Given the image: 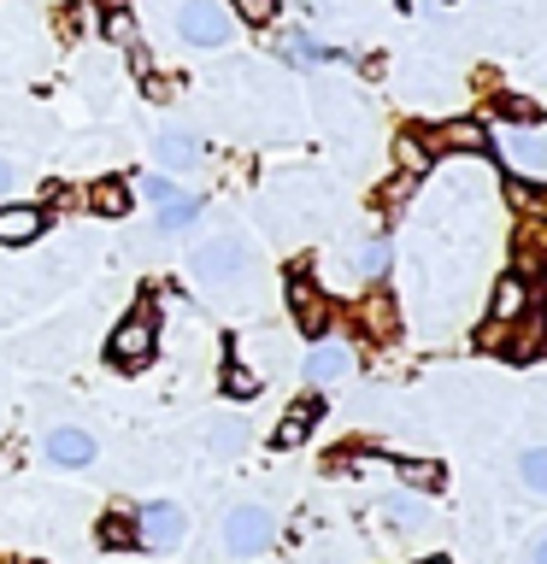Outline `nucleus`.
Returning <instances> with one entry per match:
<instances>
[{
  "label": "nucleus",
  "instance_id": "obj_25",
  "mask_svg": "<svg viewBox=\"0 0 547 564\" xmlns=\"http://www.w3.org/2000/svg\"><path fill=\"white\" fill-rule=\"evenodd\" d=\"M360 317H365L371 335H395V300H388V294H371L360 306Z\"/></svg>",
  "mask_w": 547,
  "mask_h": 564
},
{
  "label": "nucleus",
  "instance_id": "obj_36",
  "mask_svg": "<svg viewBox=\"0 0 547 564\" xmlns=\"http://www.w3.org/2000/svg\"><path fill=\"white\" fill-rule=\"evenodd\" d=\"M400 7H406V0H400Z\"/></svg>",
  "mask_w": 547,
  "mask_h": 564
},
{
  "label": "nucleus",
  "instance_id": "obj_31",
  "mask_svg": "<svg viewBox=\"0 0 547 564\" xmlns=\"http://www.w3.org/2000/svg\"><path fill=\"white\" fill-rule=\"evenodd\" d=\"M141 83H148V100H171V95H176V83H171V77H153V70H148Z\"/></svg>",
  "mask_w": 547,
  "mask_h": 564
},
{
  "label": "nucleus",
  "instance_id": "obj_12",
  "mask_svg": "<svg viewBox=\"0 0 547 564\" xmlns=\"http://www.w3.org/2000/svg\"><path fill=\"white\" fill-rule=\"evenodd\" d=\"M541 341H547V312H541V300H529V312L518 317V335H506L501 347L512 352V359H536Z\"/></svg>",
  "mask_w": 547,
  "mask_h": 564
},
{
  "label": "nucleus",
  "instance_id": "obj_21",
  "mask_svg": "<svg viewBox=\"0 0 547 564\" xmlns=\"http://www.w3.org/2000/svg\"><path fill=\"white\" fill-rule=\"evenodd\" d=\"M518 264H529V271H541V264H547V224H541V218L524 224V236H518Z\"/></svg>",
  "mask_w": 547,
  "mask_h": 564
},
{
  "label": "nucleus",
  "instance_id": "obj_35",
  "mask_svg": "<svg viewBox=\"0 0 547 564\" xmlns=\"http://www.w3.org/2000/svg\"><path fill=\"white\" fill-rule=\"evenodd\" d=\"M430 564H448V558H430Z\"/></svg>",
  "mask_w": 547,
  "mask_h": 564
},
{
  "label": "nucleus",
  "instance_id": "obj_32",
  "mask_svg": "<svg viewBox=\"0 0 547 564\" xmlns=\"http://www.w3.org/2000/svg\"><path fill=\"white\" fill-rule=\"evenodd\" d=\"M141 188L153 194V206H159V200H171V194H176V183H171V176H148V183H141Z\"/></svg>",
  "mask_w": 547,
  "mask_h": 564
},
{
  "label": "nucleus",
  "instance_id": "obj_27",
  "mask_svg": "<svg viewBox=\"0 0 547 564\" xmlns=\"http://www.w3.org/2000/svg\"><path fill=\"white\" fill-rule=\"evenodd\" d=\"M100 546H136V523L130 518H100Z\"/></svg>",
  "mask_w": 547,
  "mask_h": 564
},
{
  "label": "nucleus",
  "instance_id": "obj_24",
  "mask_svg": "<svg viewBox=\"0 0 547 564\" xmlns=\"http://www.w3.org/2000/svg\"><path fill=\"white\" fill-rule=\"evenodd\" d=\"M518 482L529 494H547V447H524L518 453Z\"/></svg>",
  "mask_w": 547,
  "mask_h": 564
},
{
  "label": "nucleus",
  "instance_id": "obj_20",
  "mask_svg": "<svg viewBox=\"0 0 547 564\" xmlns=\"http://www.w3.org/2000/svg\"><path fill=\"white\" fill-rule=\"evenodd\" d=\"M312 417H318V400H300V405H289V417L277 423V447H300L307 441V430H312Z\"/></svg>",
  "mask_w": 547,
  "mask_h": 564
},
{
  "label": "nucleus",
  "instance_id": "obj_7",
  "mask_svg": "<svg viewBox=\"0 0 547 564\" xmlns=\"http://www.w3.org/2000/svg\"><path fill=\"white\" fill-rule=\"evenodd\" d=\"M183 529H189V518H183V506H171V500L136 511V546H159V553H165V546L183 541Z\"/></svg>",
  "mask_w": 547,
  "mask_h": 564
},
{
  "label": "nucleus",
  "instance_id": "obj_1",
  "mask_svg": "<svg viewBox=\"0 0 547 564\" xmlns=\"http://www.w3.org/2000/svg\"><path fill=\"white\" fill-rule=\"evenodd\" d=\"M247 264H254V253H247V241L229 229V236H212L201 253H194L189 271H194V282H201V289H229V282L247 276Z\"/></svg>",
  "mask_w": 547,
  "mask_h": 564
},
{
  "label": "nucleus",
  "instance_id": "obj_5",
  "mask_svg": "<svg viewBox=\"0 0 547 564\" xmlns=\"http://www.w3.org/2000/svg\"><path fill=\"white\" fill-rule=\"evenodd\" d=\"M289 306H294V329L312 335V341L335 324V306L318 294V282H312L307 271H289Z\"/></svg>",
  "mask_w": 547,
  "mask_h": 564
},
{
  "label": "nucleus",
  "instance_id": "obj_2",
  "mask_svg": "<svg viewBox=\"0 0 547 564\" xmlns=\"http://www.w3.org/2000/svg\"><path fill=\"white\" fill-rule=\"evenodd\" d=\"M153 347H159V312L141 300V306L124 317V324L106 335V352H112V365H124V370H136V365H148L153 359Z\"/></svg>",
  "mask_w": 547,
  "mask_h": 564
},
{
  "label": "nucleus",
  "instance_id": "obj_26",
  "mask_svg": "<svg viewBox=\"0 0 547 564\" xmlns=\"http://www.w3.org/2000/svg\"><path fill=\"white\" fill-rule=\"evenodd\" d=\"M95 24H100V7H95V0H71L65 18H60V30H65V35H88Z\"/></svg>",
  "mask_w": 547,
  "mask_h": 564
},
{
  "label": "nucleus",
  "instance_id": "obj_15",
  "mask_svg": "<svg viewBox=\"0 0 547 564\" xmlns=\"http://www.w3.org/2000/svg\"><path fill=\"white\" fill-rule=\"evenodd\" d=\"M307 377H312V382H342V377H353V352L335 347V341H318L312 359H307Z\"/></svg>",
  "mask_w": 547,
  "mask_h": 564
},
{
  "label": "nucleus",
  "instance_id": "obj_18",
  "mask_svg": "<svg viewBox=\"0 0 547 564\" xmlns=\"http://www.w3.org/2000/svg\"><path fill=\"white\" fill-rule=\"evenodd\" d=\"M395 153H400V165H406V176H418V171H430L436 165V148H430V135H423V130H406L400 141H395Z\"/></svg>",
  "mask_w": 547,
  "mask_h": 564
},
{
  "label": "nucleus",
  "instance_id": "obj_22",
  "mask_svg": "<svg viewBox=\"0 0 547 564\" xmlns=\"http://www.w3.org/2000/svg\"><path fill=\"white\" fill-rule=\"evenodd\" d=\"M388 259H395L388 236H365V241H360V253H353V264H360L365 276H383V271H388Z\"/></svg>",
  "mask_w": 547,
  "mask_h": 564
},
{
  "label": "nucleus",
  "instance_id": "obj_23",
  "mask_svg": "<svg viewBox=\"0 0 547 564\" xmlns=\"http://www.w3.org/2000/svg\"><path fill=\"white\" fill-rule=\"evenodd\" d=\"M224 394H229V400H254V394H259V370L242 365V359H229V365H224Z\"/></svg>",
  "mask_w": 547,
  "mask_h": 564
},
{
  "label": "nucleus",
  "instance_id": "obj_33",
  "mask_svg": "<svg viewBox=\"0 0 547 564\" xmlns=\"http://www.w3.org/2000/svg\"><path fill=\"white\" fill-rule=\"evenodd\" d=\"M18 183V171H12V159H0V194H7Z\"/></svg>",
  "mask_w": 547,
  "mask_h": 564
},
{
  "label": "nucleus",
  "instance_id": "obj_13",
  "mask_svg": "<svg viewBox=\"0 0 547 564\" xmlns=\"http://www.w3.org/2000/svg\"><path fill=\"white\" fill-rule=\"evenodd\" d=\"M47 458H53V465H65V470H83L88 458H95V435H88V430H53L47 435Z\"/></svg>",
  "mask_w": 547,
  "mask_h": 564
},
{
  "label": "nucleus",
  "instance_id": "obj_9",
  "mask_svg": "<svg viewBox=\"0 0 547 564\" xmlns=\"http://www.w3.org/2000/svg\"><path fill=\"white\" fill-rule=\"evenodd\" d=\"M153 153H159V165H165V171H194L206 148H201V135H194V130H176V123H171V130L153 135Z\"/></svg>",
  "mask_w": 547,
  "mask_h": 564
},
{
  "label": "nucleus",
  "instance_id": "obj_17",
  "mask_svg": "<svg viewBox=\"0 0 547 564\" xmlns=\"http://www.w3.org/2000/svg\"><path fill=\"white\" fill-rule=\"evenodd\" d=\"M189 224H201V200H194V194L176 188L171 200H159V236H176V229H189Z\"/></svg>",
  "mask_w": 547,
  "mask_h": 564
},
{
  "label": "nucleus",
  "instance_id": "obj_30",
  "mask_svg": "<svg viewBox=\"0 0 547 564\" xmlns=\"http://www.w3.org/2000/svg\"><path fill=\"white\" fill-rule=\"evenodd\" d=\"M383 518H395L400 529H412V523H418V506H412V500H395V506H383Z\"/></svg>",
  "mask_w": 547,
  "mask_h": 564
},
{
  "label": "nucleus",
  "instance_id": "obj_4",
  "mask_svg": "<svg viewBox=\"0 0 547 564\" xmlns=\"http://www.w3.org/2000/svg\"><path fill=\"white\" fill-rule=\"evenodd\" d=\"M271 535H277V523H271V511H265V506H229V518H224V546H229L236 558L265 553V546H271Z\"/></svg>",
  "mask_w": 547,
  "mask_h": 564
},
{
  "label": "nucleus",
  "instance_id": "obj_19",
  "mask_svg": "<svg viewBox=\"0 0 547 564\" xmlns=\"http://www.w3.org/2000/svg\"><path fill=\"white\" fill-rule=\"evenodd\" d=\"M395 476H400L406 488H418V494H430V488H441V482H448V470H441L436 458H400V465H395Z\"/></svg>",
  "mask_w": 547,
  "mask_h": 564
},
{
  "label": "nucleus",
  "instance_id": "obj_16",
  "mask_svg": "<svg viewBox=\"0 0 547 564\" xmlns=\"http://www.w3.org/2000/svg\"><path fill=\"white\" fill-rule=\"evenodd\" d=\"M88 212H100V218H124V212H130V183H124V176H100V183L88 188Z\"/></svg>",
  "mask_w": 547,
  "mask_h": 564
},
{
  "label": "nucleus",
  "instance_id": "obj_28",
  "mask_svg": "<svg viewBox=\"0 0 547 564\" xmlns=\"http://www.w3.org/2000/svg\"><path fill=\"white\" fill-rule=\"evenodd\" d=\"M236 18H242V24H271L277 0H236Z\"/></svg>",
  "mask_w": 547,
  "mask_h": 564
},
{
  "label": "nucleus",
  "instance_id": "obj_10",
  "mask_svg": "<svg viewBox=\"0 0 547 564\" xmlns=\"http://www.w3.org/2000/svg\"><path fill=\"white\" fill-rule=\"evenodd\" d=\"M47 229L42 206H0V247H30Z\"/></svg>",
  "mask_w": 547,
  "mask_h": 564
},
{
  "label": "nucleus",
  "instance_id": "obj_29",
  "mask_svg": "<svg viewBox=\"0 0 547 564\" xmlns=\"http://www.w3.org/2000/svg\"><path fill=\"white\" fill-rule=\"evenodd\" d=\"M242 447V430L236 423H224V430H212V453H236Z\"/></svg>",
  "mask_w": 547,
  "mask_h": 564
},
{
  "label": "nucleus",
  "instance_id": "obj_14",
  "mask_svg": "<svg viewBox=\"0 0 547 564\" xmlns=\"http://www.w3.org/2000/svg\"><path fill=\"white\" fill-rule=\"evenodd\" d=\"M529 300H536V294H529V282L518 276V271H512V276H501V282H494V324H518V317L529 312Z\"/></svg>",
  "mask_w": 547,
  "mask_h": 564
},
{
  "label": "nucleus",
  "instance_id": "obj_11",
  "mask_svg": "<svg viewBox=\"0 0 547 564\" xmlns=\"http://www.w3.org/2000/svg\"><path fill=\"white\" fill-rule=\"evenodd\" d=\"M489 130H483V123H471V118H453V123H441V130L430 135V148L436 153H483L489 148Z\"/></svg>",
  "mask_w": 547,
  "mask_h": 564
},
{
  "label": "nucleus",
  "instance_id": "obj_6",
  "mask_svg": "<svg viewBox=\"0 0 547 564\" xmlns=\"http://www.w3.org/2000/svg\"><path fill=\"white\" fill-rule=\"evenodd\" d=\"M494 148H501V159H506L512 171L547 176V135L536 130V123H512V130H501V141H494Z\"/></svg>",
  "mask_w": 547,
  "mask_h": 564
},
{
  "label": "nucleus",
  "instance_id": "obj_3",
  "mask_svg": "<svg viewBox=\"0 0 547 564\" xmlns=\"http://www.w3.org/2000/svg\"><path fill=\"white\" fill-rule=\"evenodd\" d=\"M176 35H183L189 47H224L229 42V12L218 0H183V7H176Z\"/></svg>",
  "mask_w": 547,
  "mask_h": 564
},
{
  "label": "nucleus",
  "instance_id": "obj_34",
  "mask_svg": "<svg viewBox=\"0 0 547 564\" xmlns=\"http://www.w3.org/2000/svg\"><path fill=\"white\" fill-rule=\"evenodd\" d=\"M529 564H547V541H536V546H529Z\"/></svg>",
  "mask_w": 547,
  "mask_h": 564
},
{
  "label": "nucleus",
  "instance_id": "obj_8",
  "mask_svg": "<svg viewBox=\"0 0 547 564\" xmlns=\"http://www.w3.org/2000/svg\"><path fill=\"white\" fill-rule=\"evenodd\" d=\"M277 53H282V59H289V65H300V70H318V65L342 59V47L318 42L312 30H282V42H277Z\"/></svg>",
  "mask_w": 547,
  "mask_h": 564
}]
</instances>
